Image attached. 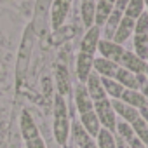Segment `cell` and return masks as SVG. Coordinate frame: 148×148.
<instances>
[{
	"instance_id": "cell-1",
	"label": "cell",
	"mask_w": 148,
	"mask_h": 148,
	"mask_svg": "<svg viewBox=\"0 0 148 148\" xmlns=\"http://www.w3.org/2000/svg\"><path fill=\"white\" fill-rule=\"evenodd\" d=\"M70 129H71V122H70V112H68L66 99L58 94L54 98V138L58 145L66 146L70 139Z\"/></svg>"
},
{
	"instance_id": "cell-2",
	"label": "cell",
	"mask_w": 148,
	"mask_h": 148,
	"mask_svg": "<svg viewBox=\"0 0 148 148\" xmlns=\"http://www.w3.org/2000/svg\"><path fill=\"white\" fill-rule=\"evenodd\" d=\"M19 127H21V134L23 139L26 143V148H45V143L38 132V127L33 120V117L30 115V112H23L21 119H19Z\"/></svg>"
},
{
	"instance_id": "cell-3",
	"label": "cell",
	"mask_w": 148,
	"mask_h": 148,
	"mask_svg": "<svg viewBox=\"0 0 148 148\" xmlns=\"http://www.w3.org/2000/svg\"><path fill=\"white\" fill-rule=\"evenodd\" d=\"M94 113L101 124L103 129L110 131L115 134V127H117V115L112 108V101L106 98V99H101V101H96L94 103Z\"/></svg>"
},
{
	"instance_id": "cell-4",
	"label": "cell",
	"mask_w": 148,
	"mask_h": 148,
	"mask_svg": "<svg viewBox=\"0 0 148 148\" xmlns=\"http://www.w3.org/2000/svg\"><path fill=\"white\" fill-rule=\"evenodd\" d=\"M99 37H101V28L99 26L94 25L89 30H86V35L82 37V42H80V52L94 56L98 52V44L101 40Z\"/></svg>"
},
{
	"instance_id": "cell-5",
	"label": "cell",
	"mask_w": 148,
	"mask_h": 148,
	"mask_svg": "<svg viewBox=\"0 0 148 148\" xmlns=\"http://www.w3.org/2000/svg\"><path fill=\"white\" fill-rule=\"evenodd\" d=\"M98 51H99L101 58L110 59V61H113V63L119 64V63H120V58H122V54H124V51H125V47H124V45H119V44H115V42H112V40L101 38L99 44H98Z\"/></svg>"
},
{
	"instance_id": "cell-6",
	"label": "cell",
	"mask_w": 148,
	"mask_h": 148,
	"mask_svg": "<svg viewBox=\"0 0 148 148\" xmlns=\"http://www.w3.org/2000/svg\"><path fill=\"white\" fill-rule=\"evenodd\" d=\"M73 99H75V106L79 110V115L82 113H89L94 110V103L86 89V84H77L75 91H73Z\"/></svg>"
},
{
	"instance_id": "cell-7",
	"label": "cell",
	"mask_w": 148,
	"mask_h": 148,
	"mask_svg": "<svg viewBox=\"0 0 148 148\" xmlns=\"http://www.w3.org/2000/svg\"><path fill=\"white\" fill-rule=\"evenodd\" d=\"M71 136L79 148H98L96 139L87 134V131L82 127V124L79 120H71Z\"/></svg>"
},
{
	"instance_id": "cell-8",
	"label": "cell",
	"mask_w": 148,
	"mask_h": 148,
	"mask_svg": "<svg viewBox=\"0 0 148 148\" xmlns=\"http://www.w3.org/2000/svg\"><path fill=\"white\" fill-rule=\"evenodd\" d=\"M70 7H71L70 2H64V0H54L52 9H51V25H52L54 30H59L63 26L64 19L68 18Z\"/></svg>"
},
{
	"instance_id": "cell-9",
	"label": "cell",
	"mask_w": 148,
	"mask_h": 148,
	"mask_svg": "<svg viewBox=\"0 0 148 148\" xmlns=\"http://www.w3.org/2000/svg\"><path fill=\"white\" fill-rule=\"evenodd\" d=\"M120 68H125L132 73H145V68H146V61H143L141 58H138L132 51H124L122 58H120V63H119Z\"/></svg>"
},
{
	"instance_id": "cell-10",
	"label": "cell",
	"mask_w": 148,
	"mask_h": 148,
	"mask_svg": "<svg viewBox=\"0 0 148 148\" xmlns=\"http://www.w3.org/2000/svg\"><path fill=\"white\" fill-rule=\"evenodd\" d=\"M115 134L119 136V138H122L127 145H129V148H146L141 141H139V138L134 134V131H132V127L127 124V122H124V120H120V122H117V127H115Z\"/></svg>"
},
{
	"instance_id": "cell-11",
	"label": "cell",
	"mask_w": 148,
	"mask_h": 148,
	"mask_svg": "<svg viewBox=\"0 0 148 148\" xmlns=\"http://www.w3.org/2000/svg\"><path fill=\"white\" fill-rule=\"evenodd\" d=\"M92 64H94V56L79 52L77 56V79L80 84H86L89 75L92 73Z\"/></svg>"
},
{
	"instance_id": "cell-12",
	"label": "cell",
	"mask_w": 148,
	"mask_h": 148,
	"mask_svg": "<svg viewBox=\"0 0 148 148\" xmlns=\"http://www.w3.org/2000/svg\"><path fill=\"white\" fill-rule=\"evenodd\" d=\"M110 101H112V108H113L115 115H119L124 122L132 124L136 119H139V110H136V108L125 105L122 99H110Z\"/></svg>"
},
{
	"instance_id": "cell-13",
	"label": "cell",
	"mask_w": 148,
	"mask_h": 148,
	"mask_svg": "<svg viewBox=\"0 0 148 148\" xmlns=\"http://www.w3.org/2000/svg\"><path fill=\"white\" fill-rule=\"evenodd\" d=\"M119 70V64L110 61V59H105V58H94V64H92V71L98 73L101 79H113L115 73Z\"/></svg>"
},
{
	"instance_id": "cell-14",
	"label": "cell",
	"mask_w": 148,
	"mask_h": 148,
	"mask_svg": "<svg viewBox=\"0 0 148 148\" xmlns=\"http://www.w3.org/2000/svg\"><path fill=\"white\" fill-rule=\"evenodd\" d=\"M132 35H134V19H129V18L124 16L117 32H115V35H113V38H112V42H115L119 45H124Z\"/></svg>"
},
{
	"instance_id": "cell-15",
	"label": "cell",
	"mask_w": 148,
	"mask_h": 148,
	"mask_svg": "<svg viewBox=\"0 0 148 148\" xmlns=\"http://www.w3.org/2000/svg\"><path fill=\"white\" fill-rule=\"evenodd\" d=\"M86 89H87V92H89L92 103L101 101V99H106L105 89H103V86H101V77L98 75V73H94V71L89 75V79H87V82H86Z\"/></svg>"
},
{
	"instance_id": "cell-16",
	"label": "cell",
	"mask_w": 148,
	"mask_h": 148,
	"mask_svg": "<svg viewBox=\"0 0 148 148\" xmlns=\"http://www.w3.org/2000/svg\"><path fill=\"white\" fill-rule=\"evenodd\" d=\"M113 79H115L124 89L139 91V82H138V79H136V73H132V71H129V70H125V68H120V66H119V70H117V73H115Z\"/></svg>"
},
{
	"instance_id": "cell-17",
	"label": "cell",
	"mask_w": 148,
	"mask_h": 148,
	"mask_svg": "<svg viewBox=\"0 0 148 148\" xmlns=\"http://www.w3.org/2000/svg\"><path fill=\"white\" fill-rule=\"evenodd\" d=\"M112 12H113V4L106 2V0H98L96 2V11H94V25L103 28Z\"/></svg>"
},
{
	"instance_id": "cell-18",
	"label": "cell",
	"mask_w": 148,
	"mask_h": 148,
	"mask_svg": "<svg viewBox=\"0 0 148 148\" xmlns=\"http://www.w3.org/2000/svg\"><path fill=\"white\" fill-rule=\"evenodd\" d=\"M56 82H58V92L59 96L66 98L71 94V86H70V73L66 70V66L59 64L56 70Z\"/></svg>"
},
{
	"instance_id": "cell-19",
	"label": "cell",
	"mask_w": 148,
	"mask_h": 148,
	"mask_svg": "<svg viewBox=\"0 0 148 148\" xmlns=\"http://www.w3.org/2000/svg\"><path fill=\"white\" fill-rule=\"evenodd\" d=\"M122 18H124V12H120V11H117V9L113 7V12L110 14V18H108V21L105 23V26L101 28V33L105 35V40H112V38H113V35H115V32H117V28H119Z\"/></svg>"
},
{
	"instance_id": "cell-20",
	"label": "cell",
	"mask_w": 148,
	"mask_h": 148,
	"mask_svg": "<svg viewBox=\"0 0 148 148\" xmlns=\"http://www.w3.org/2000/svg\"><path fill=\"white\" fill-rule=\"evenodd\" d=\"M120 99H122L125 105H129V106H132V108H136V110H141V108L148 106V101L145 99V96H143L139 91L124 89V92H122Z\"/></svg>"
},
{
	"instance_id": "cell-21",
	"label": "cell",
	"mask_w": 148,
	"mask_h": 148,
	"mask_svg": "<svg viewBox=\"0 0 148 148\" xmlns=\"http://www.w3.org/2000/svg\"><path fill=\"white\" fill-rule=\"evenodd\" d=\"M96 2L98 0H80V18L84 26L89 30L94 26V11H96Z\"/></svg>"
},
{
	"instance_id": "cell-22",
	"label": "cell",
	"mask_w": 148,
	"mask_h": 148,
	"mask_svg": "<svg viewBox=\"0 0 148 148\" xmlns=\"http://www.w3.org/2000/svg\"><path fill=\"white\" fill-rule=\"evenodd\" d=\"M79 122L82 124V127L87 131V134H89V136H92V138H96V136H98V132H99V129H101V124H99V120H98V117H96L94 110H92V112H89V113H82Z\"/></svg>"
},
{
	"instance_id": "cell-23",
	"label": "cell",
	"mask_w": 148,
	"mask_h": 148,
	"mask_svg": "<svg viewBox=\"0 0 148 148\" xmlns=\"http://www.w3.org/2000/svg\"><path fill=\"white\" fill-rule=\"evenodd\" d=\"M101 86L105 89V94L108 99H120L124 87L115 80V79H101Z\"/></svg>"
},
{
	"instance_id": "cell-24",
	"label": "cell",
	"mask_w": 148,
	"mask_h": 148,
	"mask_svg": "<svg viewBox=\"0 0 148 148\" xmlns=\"http://www.w3.org/2000/svg\"><path fill=\"white\" fill-rule=\"evenodd\" d=\"M132 47H134V54L138 58H141L143 61H146L148 56V35H134L132 37Z\"/></svg>"
},
{
	"instance_id": "cell-25",
	"label": "cell",
	"mask_w": 148,
	"mask_h": 148,
	"mask_svg": "<svg viewBox=\"0 0 148 148\" xmlns=\"http://www.w3.org/2000/svg\"><path fill=\"white\" fill-rule=\"evenodd\" d=\"M96 139V146L98 148H117V145H115V134L113 132H110V131H106V129H99V132H98V136L94 138Z\"/></svg>"
},
{
	"instance_id": "cell-26",
	"label": "cell",
	"mask_w": 148,
	"mask_h": 148,
	"mask_svg": "<svg viewBox=\"0 0 148 148\" xmlns=\"http://www.w3.org/2000/svg\"><path fill=\"white\" fill-rule=\"evenodd\" d=\"M145 11H146V7H145V2H143V0H129V4H127V9H125L124 16L136 21Z\"/></svg>"
},
{
	"instance_id": "cell-27",
	"label": "cell",
	"mask_w": 148,
	"mask_h": 148,
	"mask_svg": "<svg viewBox=\"0 0 148 148\" xmlns=\"http://www.w3.org/2000/svg\"><path fill=\"white\" fill-rule=\"evenodd\" d=\"M131 127H132V131H134V134L139 138V141L148 148V124L139 117V119H136L132 124H129Z\"/></svg>"
},
{
	"instance_id": "cell-28",
	"label": "cell",
	"mask_w": 148,
	"mask_h": 148,
	"mask_svg": "<svg viewBox=\"0 0 148 148\" xmlns=\"http://www.w3.org/2000/svg\"><path fill=\"white\" fill-rule=\"evenodd\" d=\"M134 35H148V12L146 11L134 21Z\"/></svg>"
},
{
	"instance_id": "cell-29",
	"label": "cell",
	"mask_w": 148,
	"mask_h": 148,
	"mask_svg": "<svg viewBox=\"0 0 148 148\" xmlns=\"http://www.w3.org/2000/svg\"><path fill=\"white\" fill-rule=\"evenodd\" d=\"M127 4H129V0H117V2L113 4V7H115L117 11H120V12H125Z\"/></svg>"
},
{
	"instance_id": "cell-30",
	"label": "cell",
	"mask_w": 148,
	"mask_h": 148,
	"mask_svg": "<svg viewBox=\"0 0 148 148\" xmlns=\"http://www.w3.org/2000/svg\"><path fill=\"white\" fill-rule=\"evenodd\" d=\"M115 145H117V148H129V145H127L122 138H119L117 134H115Z\"/></svg>"
},
{
	"instance_id": "cell-31",
	"label": "cell",
	"mask_w": 148,
	"mask_h": 148,
	"mask_svg": "<svg viewBox=\"0 0 148 148\" xmlns=\"http://www.w3.org/2000/svg\"><path fill=\"white\" fill-rule=\"evenodd\" d=\"M139 117L148 124V106H145V108H141V110H139Z\"/></svg>"
},
{
	"instance_id": "cell-32",
	"label": "cell",
	"mask_w": 148,
	"mask_h": 148,
	"mask_svg": "<svg viewBox=\"0 0 148 148\" xmlns=\"http://www.w3.org/2000/svg\"><path fill=\"white\" fill-rule=\"evenodd\" d=\"M145 75H146V80H148V64H146V68H145Z\"/></svg>"
},
{
	"instance_id": "cell-33",
	"label": "cell",
	"mask_w": 148,
	"mask_h": 148,
	"mask_svg": "<svg viewBox=\"0 0 148 148\" xmlns=\"http://www.w3.org/2000/svg\"><path fill=\"white\" fill-rule=\"evenodd\" d=\"M143 2H145V7L148 9V0H143Z\"/></svg>"
},
{
	"instance_id": "cell-34",
	"label": "cell",
	"mask_w": 148,
	"mask_h": 148,
	"mask_svg": "<svg viewBox=\"0 0 148 148\" xmlns=\"http://www.w3.org/2000/svg\"><path fill=\"white\" fill-rule=\"evenodd\" d=\"M106 2H110V4H115V2H117V0H106Z\"/></svg>"
},
{
	"instance_id": "cell-35",
	"label": "cell",
	"mask_w": 148,
	"mask_h": 148,
	"mask_svg": "<svg viewBox=\"0 0 148 148\" xmlns=\"http://www.w3.org/2000/svg\"><path fill=\"white\" fill-rule=\"evenodd\" d=\"M64 2H70V4H71V2H73V0H64Z\"/></svg>"
},
{
	"instance_id": "cell-36",
	"label": "cell",
	"mask_w": 148,
	"mask_h": 148,
	"mask_svg": "<svg viewBox=\"0 0 148 148\" xmlns=\"http://www.w3.org/2000/svg\"><path fill=\"white\" fill-rule=\"evenodd\" d=\"M146 64H148V56H146Z\"/></svg>"
},
{
	"instance_id": "cell-37",
	"label": "cell",
	"mask_w": 148,
	"mask_h": 148,
	"mask_svg": "<svg viewBox=\"0 0 148 148\" xmlns=\"http://www.w3.org/2000/svg\"><path fill=\"white\" fill-rule=\"evenodd\" d=\"M146 12H148V9H146Z\"/></svg>"
}]
</instances>
